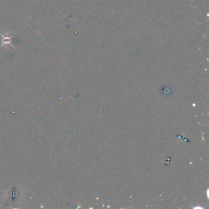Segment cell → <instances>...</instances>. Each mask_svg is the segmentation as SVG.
<instances>
[{
    "label": "cell",
    "mask_w": 209,
    "mask_h": 209,
    "mask_svg": "<svg viewBox=\"0 0 209 209\" xmlns=\"http://www.w3.org/2000/svg\"><path fill=\"white\" fill-rule=\"evenodd\" d=\"M0 35L2 36V46L1 47H5L6 45H12V37L8 34H5L0 32Z\"/></svg>",
    "instance_id": "6da1fadb"
}]
</instances>
